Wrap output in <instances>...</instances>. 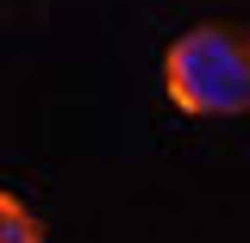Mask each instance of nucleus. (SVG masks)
<instances>
[{
    "mask_svg": "<svg viewBox=\"0 0 250 243\" xmlns=\"http://www.w3.org/2000/svg\"><path fill=\"white\" fill-rule=\"evenodd\" d=\"M163 88L194 119H244L250 112V25L200 19L163 50Z\"/></svg>",
    "mask_w": 250,
    "mask_h": 243,
    "instance_id": "nucleus-1",
    "label": "nucleus"
},
{
    "mask_svg": "<svg viewBox=\"0 0 250 243\" xmlns=\"http://www.w3.org/2000/svg\"><path fill=\"white\" fill-rule=\"evenodd\" d=\"M38 237H44V224H38V218L0 187V243H38Z\"/></svg>",
    "mask_w": 250,
    "mask_h": 243,
    "instance_id": "nucleus-2",
    "label": "nucleus"
}]
</instances>
